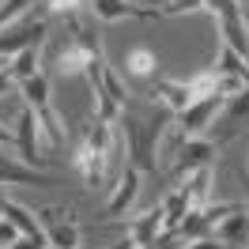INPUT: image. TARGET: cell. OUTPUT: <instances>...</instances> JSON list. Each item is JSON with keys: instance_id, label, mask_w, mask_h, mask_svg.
Returning <instances> with one entry per match:
<instances>
[{"instance_id": "cell-5", "label": "cell", "mask_w": 249, "mask_h": 249, "mask_svg": "<svg viewBox=\"0 0 249 249\" xmlns=\"http://www.w3.org/2000/svg\"><path fill=\"white\" fill-rule=\"evenodd\" d=\"M238 204H200V208H189V215L178 223V231L174 234H181L185 242H200V238H212V231H215L223 219L231 215Z\"/></svg>"}, {"instance_id": "cell-8", "label": "cell", "mask_w": 249, "mask_h": 249, "mask_svg": "<svg viewBox=\"0 0 249 249\" xmlns=\"http://www.w3.org/2000/svg\"><path fill=\"white\" fill-rule=\"evenodd\" d=\"M38 136H42V128H38V117H34V109H19V121H16V143H19V159L34 166V170H46L49 159L38 151Z\"/></svg>"}, {"instance_id": "cell-30", "label": "cell", "mask_w": 249, "mask_h": 249, "mask_svg": "<svg viewBox=\"0 0 249 249\" xmlns=\"http://www.w3.org/2000/svg\"><path fill=\"white\" fill-rule=\"evenodd\" d=\"M0 249H12V246H0Z\"/></svg>"}, {"instance_id": "cell-32", "label": "cell", "mask_w": 249, "mask_h": 249, "mask_svg": "<svg viewBox=\"0 0 249 249\" xmlns=\"http://www.w3.org/2000/svg\"><path fill=\"white\" fill-rule=\"evenodd\" d=\"M242 4H246V0H242Z\"/></svg>"}, {"instance_id": "cell-19", "label": "cell", "mask_w": 249, "mask_h": 249, "mask_svg": "<svg viewBox=\"0 0 249 249\" xmlns=\"http://www.w3.org/2000/svg\"><path fill=\"white\" fill-rule=\"evenodd\" d=\"M42 8H46V16H61L64 23H72L83 12H91V0H46Z\"/></svg>"}, {"instance_id": "cell-12", "label": "cell", "mask_w": 249, "mask_h": 249, "mask_svg": "<svg viewBox=\"0 0 249 249\" xmlns=\"http://www.w3.org/2000/svg\"><path fill=\"white\" fill-rule=\"evenodd\" d=\"M136 196H140V170L136 166H124L121 181H117V189H113V196H109L106 204V215H121V212H128L132 204H136Z\"/></svg>"}, {"instance_id": "cell-2", "label": "cell", "mask_w": 249, "mask_h": 249, "mask_svg": "<svg viewBox=\"0 0 249 249\" xmlns=\"http://www.w3.org/2000/svg\"><path fill=\"white\" fill-rule=\"evenodd\" d=\"M174 117V109H159L151 121H132L128 113H121V121H124V140H128V155H132V162L128 166H136L140 174L147 170H155V147H159V136H162V128H166V121Z\"/></svg>"}, {"instance_id": "cell-17", "label": "cell", "mask_w": 249, "mask_h": 249, "mask_svg": "<svg viewBox=\"0 0 249 249\" xmlns=\"http://www.w3.org/2000/svg\"><path fill=\"white\" fill-rule=\"evenodd\" d=\"M19 94H23V106H31L34 113L49 106V76L46 72H34L31 79H19Z\"/></svg>"}, {"instance_id": "cell-31", "label": "cell", "mask_w": 249, "mask_h": 249, "mask_svg": "<svg viewBox=\"0 0 249 249\" xmlns=\"http://www.w3.org/2000/svg\"><path fill=\"white\" fill-rule=\"evenodd\" d=\"M147 4H151V0H147Z\"/></svg>"}, {"instance_id": "cell-9", "label": "cell", "mask_w": 249, "mask_h": 249, "mask_svg": "<svg viewBox=\"0 0 249 249\" xmlns=\"http://www.w3.org/2000/svg\"><path fill=\"white\" fill-rule=\"evenodd\" d=\"M91 16H98L102 23H113V19H162V12L132 4V0H91Z\"/></svg>"}, {"instance_id": "cell-6", "label": "cell", "mask_w": 249, "mask_h": 249, "mask_svg": "<svg viewBox=\"0 0 249 249\" xmlns=\"http://www.w3.org/2000/svg\"><path fill=\"white\" fill-rule=\"evenodd\" d=\"M34 215L49 238V249H79V227L68 219V208H38Z\"/></svg>"}, {"instance_id": "cell-7", "label": "cell", "mask_w": 249, "mask_h": 249, "mask_svg": "<svg viewBox=\"0 0 249 249\" xmlns=\"http://www.w3.org/2000/svg\"><path fill=\"white\" fill-rule=\"evenodd\" d=\"M223 106H227V98H223V94L196 98L189 109H181V113H178V132H181L185 140H189V136H200L204 128H208V124H212L219 113H223Z\"/></svg>"}, {"instance_id": "cell-11", "label": "cell", "mask_w": 249, "mask_h": 249, "mask_svg": "<svg viewBox=\"0 0 249 249\" xmlns=\"http://www.w3.org/2000/svg\"><path fill=\"white\" fill-rule=\"evenodd\" d=\"M151 98H162V106L174 113H181L196 102L189 91V79H151Z\"/></svg>"}, {"instance_id": "cell-14", "label": "cell", "mask_w": 249, "mask_h": 249, "mask_svg": "<svg viewBox=\"0 0 249 249\" xmlns=\"http://www.w3.org/2000/svg\"><path fill=\"white\" fill-rule=\"evenodd\" d=\"M189 208H193V193H189V185H174L170 196L162 200V234L178 231V223L189 215Z\"/></svg>"}, {"instance_id": "cell-23", "label": "cell", "mask_w": 249, "mask_h": 249, "mask_svg": "<svg viewBox=\"0 0 249 249\" xmlns=\"http://www.w3.org/2000/svg\"><path fill=\"white\" fill-rule=\"evenodd\" d=\"M204 0H174V4H166L162 8V16H181V12H200Z\"/></svg>"}, {"instance_id": "cell-24", "label": "cell", "mask_w": 249, "mask_h": 249, "mask_svg": "<svg viewBox=\"0 0 249 249\" xmlns=\"http://www.w3.org/2000/svg\"><path fill=\"white\" fill-rule=\"evenodd\" d=\"M19 231L12 227V219H0V246H16Z\"/></svg>"}, {"instance_id": "cell-25", "label": "cell", "mask_w": 249, "mask_h": 249, "mask_svg": "<svg viewBox=\"0 0 249 249\" xmlns=\"http://www.w3.org/2000/svg\"><path fill=\"white\" fill-rule=\"evenodd\" d=\"M12 249H49V238H23V234H19Z\"/></svg>"}, {"instance_id": "cell-22", "label": "cell", "mask_w": 249, "mask_h": 249, "mask_svg": "<svg viewBox=\"0 0 249 249\" xmlns=\"http://www.w3.org/2000/svg\"><path fill=\"white\" fill-rule=\"evenodd\" d=\"M242 113H249V91H246V94H234V98H227V106H223V117H227V121L242 117Z\"/></svg>"}, {"instance_id": "cell-16", "label": "cell", "mask_w": 249, "mask_h": 249, "mask_svg": "<svg viewBox=\"0 0 249 249\" xmlns=\"http://www.w3.org/2000/svg\"><path fill=\"white\" fill-rule=\"evenodd\" d=\"M155 68H159V57H155V49H147V46H136V49H128V57H124V72L132 79H155Z\"/></svg>"}, {"instance_id": "cell-10", "label": "cell", "mask_w": 249, "mask_h": 249, "mask_svg": "<svg viewBox=\"0 0 249 249\" xmlns=\"http://www.w3.org/2000/svg\"><path fill=\"white\" fill-rule=\"evenodd\" d=\"M0 185H49V174L34 170L27 162H19L16 155L0 151Z\"/></svg>"}, {"instance_id": "cell-20", "label": "cell", "mask_w": 249, "mask_h": 249, "mask_svg": "<svg viewBox=\"0 0 249 249\" xmlns=\"http://www.w3.org/2000/svg\"><path fill=\"white\" fill-rule=\"evenodd\" d=\"M215 72H223V76H242L249 79V61L242 57V53H234L227 42H223V49H219V68Z\"/></svg>"}, {"instance_id": "cell-29", "label": "cell", "mask_w": 249, "mask_h": 249, "mask_svg": "<svg viewBox=\"0 0 249 249\" xmlns=\"http://www.w3.org/2000/svg\"><path fill=\"white\" fill-rule=\"evenodd\" d=\"M4 204H8V200H4V193H0V219H4Z\"/></svg>"}, {"instance_id": "cell-3", "label": "cell", "mask_w": 249, "mask_h": 249, "mask_svg": "<svg viewBox=\"0 0 249 249\" xmlns=\"http://www.w3.org/2000/svg\"><path fill=\"white\" fill-rule=\"evenodd\" d=\"M46 34H49V19L46 16H34V12H31V16L16 19L12 27L0 31V61L16 57L19 49H27V46H42Z\"/></svg>"}, {"instance_id": "cell-21", "label": "cell", "mask_w": 249, "mask_h": 249, "mask_svg": "<svg viewBox=\"0 0 249 249\" xmlns=\"http://www.w3.org/2000/svg\"><path fill=\"white\" fill-rule=\"evenodd\" d=\"M31 4H38V0H4V4H0V31L12 27L16 19H23L31 12Z\"/></svg>"}, {"instance_id": "cell-1", "label": "cell", "mask_w": 249, "mask_h": 249, "mask_svg": "<svg viewBox=\"0 0 249 249\" xmlns=\"http://www.w3.org/2000/svg\"><path fill=\"white\" fill-rule=\"evenodd\" d=\"M109 151H113V124H106V121L94 117L91 128H87V136H83V143H79L76 159H72L76 174L83 178V185L91 189V193H94V189H102Z\"/></svg>"}, {"instance_id": "cell-13", "label": "cell", "mask_w": 249, "mask_h": 249, "mask_svg": "<svg viewBox=\"0 0 249 249\" xmlns=\"http://www.w3.org/2000/svg\"><path fill=\"white\" fill-rule=\"evenodd\" d=\"M212 238H215V242H223L227 249L242 246V242L249 238V212L242 208V204H238L231 215H227V219H223V223L215 227V231H212Z\"/></svg>"}, {"instance_id": "cell-15", "label": "cell", "mask_w": 249, "mask_h": 249, "mask_svg": "<svg viewBox=\"0 0 249 249\" xmlns=\"http://www.w3.org/2000/svg\"><path fill=\"white\" fill-rule=\"evenodd\" d=\"M159 234H162V204H155L151 212H143V215H136L132 223H128V238H132V246H151Z\"/></svg>"}, {"instance_id": "cell-26", "label": "cell", "mask_w": 249, "mask_h": 249, "mask_svg": "<svg viewBox=\"0 0 249 249\" xmlns=\"http://www.w3.org/2000/svg\"><path fill=\"white\" fill-rule=\"evenodd\" d=\"M12 83H19V79L12 76V68L4 64V68H0V94H8V91H12Z\"/></svg>"}, {"instance_id": "cell-4", "label": "cell", "mask_w": 249, "mask_h": 249, "mask_svg": "<svg viewBox=\"0 0 249 249\" xmlns=\"http://www.w3.org/2000/svg\"><path fill=\"white\" fill-rule=\"evenodd\" d=\"M219 155V143L215 140H204V136H189V140H181V147L174 151V181H181V178H189V174H196L200 166H212Z\"/></svg>"}, {"instance_id": "cell-28", "label": "cell", "mask_w": 249, "mask_h": 249, "mask_svg": "<svg viewBox=\"0 0 249 249\" xmlns=\"http://www.w3.org/2000/svg\"><path fill=\"white\" fill-rule=\"evenodd\" d=\"M109 249H136V246H132V238H124V242H117V246H109Z\"/></svg>"}, {"instance_id": "cell-27", "label": "cell", "mask_w": 249, "mask_h": 249, "mask_svg": "<svg viewBox=\"0 0 249 249\" xmlns=\"http://www.w3.org/2000/svg\"><path fill=\"white\" fill-rule=\"evenodd\" d=\"M12 140H16V136H12V132H8L4 124H0V143H12Z\"/></svg>"}, {"instance_id": "cell-18", "label": "cell", "mask_w": 249, "mask_h": 249, "mask_svg": "<svg viewBox=\"0 0 249 249\" xmlns=\"http://www.w3.org/2000/svg\"><path fill=\"white\" fill-rule=\"evenodd\" d=\"M42 46H46V42H42ZM42 46L19 49L16 57H12V64H8V68H12V76H16V79H31L34 72H42V68H38V64H42Z\"/></svg>"}]
</instances>
